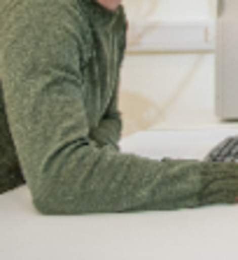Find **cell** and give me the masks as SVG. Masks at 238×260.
<instances>
[{
	"instance_id": "cell-3",
	"label": "cell",
	"mask_w": 238,
	"mask_h": 260,
	"mask_svg": "<svg viewBox=\"0 0 238 260\" xmlns=\"http://www.w3.org/2000/svg\"><path fill=\"white\" fill-rule=\"evenodd\" d=\"M26 185H28V181H26L21 159H19L10 117H7L5 94H3V85H0V194L26 188Z\"/></svg>"
},
{
	"instance_id": "cell-2",
	"label": "cell",
	"mask_w": 238,
	"mask_h": 260,
	"mask_svg": "<svg viewBox=\"0 0 238 260\" xmlns=\"http://www.w3.org/2000/svg\"><path fill=\"white\" fill-rule=\"evenodd\" d=\"M28 188L33 206L45 216L164 211L231 200L229 174L217 167L145 159L91 139L54 150Z\"/></svg>"
},
{
	"instance_id": "cell-4",
	"label": "cell",
	"mask_w": 238,
	"mask_h": 260,
	"mask_svg": "<svg viewBox=\"0 0 238 260\" xmlns=\"http://www.w3.org/2000/svg\"><path fill=\"white\" fill-rule=\"evenodd\" d=\"M98 3H103L105 7H117V5H122V0H98Z\"/></svg>"
},
{
	"instance_id": "cell-1",
	"label": "cell",
	"mask_w": 238,
	"mask_h": 260,
	"mask_svg": "<svg viewBox=\"0 0 238 260\" xmlns=\"http://www.w3.org/2000/svg\"><path fill=\"white\" fill-rule=\"evenodd\" d=\"M124 47L122 5L0 0V85L28 183L61 145L119 143Z\"/></svg>"
}]
</instances>
